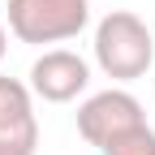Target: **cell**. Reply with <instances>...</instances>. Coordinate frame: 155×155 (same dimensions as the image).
<instances>
[{
  "label": "cell",
  "instance_id": "277c9868",
  "mask_svg": "<svg viewBox=\"0 0 155 155\" xmlns=\"http://www.w3.org/2000/svg\"><path fill=\"white\" fill-rule=\"evenodd\" d=\"M30 95L43 104H69L91 86V65L69 48H48L30 65Z\"/></svg>",
  "mask_w": 155,
  "mask_h": 155
},
{
  "label": "cell",
  "instance_id": "52a82bcc",
  "mask_svg": "<svg viewBox=\"0 0 155 155\" xmlns=\"http://www.w3.org/2000/svg\"><path fill=\"white\" fill-rule=\"evenodd\" d=\"M99 151L104 155H155V129L142 121V125H134L125 134H116L112 142H104Z\"/></svg>",
  "mask_w": 155,
  "mask_h": 155
},
{
  "label": "cell",
  "instance_id": "3957f363",
  "mask_svg": "<svg viewBox=\"0 0 155 155\" xmlns=\"http://www.w3.org/2000/svg\"><path fill=\"white\" fill-rule=\"evenodd\" d=\"M142 121H147L142 104L134 99L129 91H121V86H108L99 95H91V99L78 108V134H82L91 147H104L116 134H125V129L142 125Z\"/></svg>",
  "mask_w": 155,
  "mask_h": 155
},
{
  "label": "cell",
  "instance_id": "ba28073f",
  "mask_svg": "<svg viewBox=\"0 0 155 155\" xmlns=\"http://www.w3.org/2000/svg\"><path fill=\"white\" fill-rule=\"evenodd\" d=\"M5 52H9V30H5V22H0V61H5Z\"/></svg>",
  "mask_w": 155,
  "mask_h": 155
},
{
  "label": "cell",
  "instance_id": "5b68a950",
  "mask_svg": "<svg viewBox=\"0 0 155 155\" xmlns=\"http://www.w3.org/2000/svg\"><path fill=\"white\" fill-rule=\"evenodd\" d=\"M35 116V95L22 78H5L0 73V125H13V121H26Z\"/></svg>",
  "mask_w": 155,
  "mask_h": 155
},
{
  "label": "cell",
  "instance_id": "7a4b0ae2",
  "mask_svg": "<svg viewBox=\"0 0 155 155\" xmlns=\"http://www.w3.org/2000/svg\"><path fill=\"white\" fill-rule=\"evenodd\" d=\"M91 22V0H9V35L22 43H69Z\"/></svg>",
  "mask_w": 155,
  "mask_h": 155
},
{
  "label": "cell",
  "instance_id": "8992f818",
  "mask_svg": "<svg viewBox=\"0 0 155 155\" xmlns=\"http://www.w3.org/2000/svg\"><path fill=\"white\" fill-rule=\"evenodd\" d=\"M39 147V116L0 125V155H35Z\"/></svg>",
  "mask_w": 155,
  "mask_h": 155
},
{
  "label": "cell",
  "instance_id": "6da1fadb",
  "mask_svg": "<svg viewBox=\"0 0 155 155\" xmlns=\"http://www.w3.org/2000/svg\"><path fill=\"white\" fill-rule=\"evenodd\" d=\"M155 61V35L138 13L112 9L99 26H95V65H99L112 82H134L142 78Z\"/></svg>",
  "mask_w": 155,
  "mask_h": 155
}]
</instances>
